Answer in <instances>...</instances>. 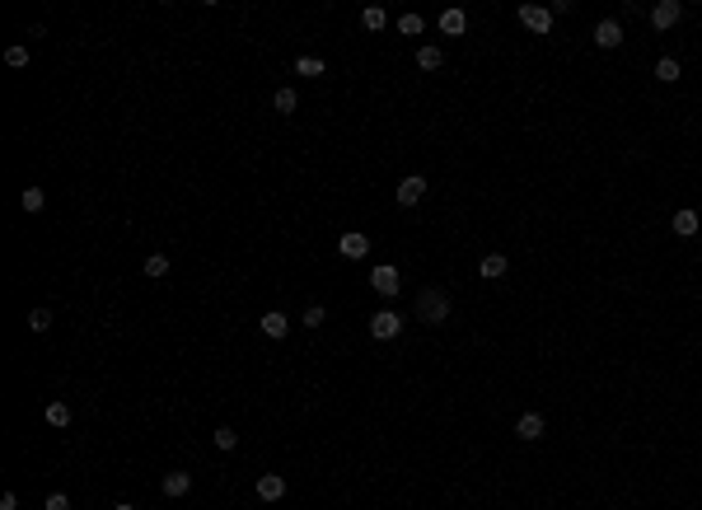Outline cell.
Instances as JSON below:
<instances>
[{"mask_svg":"<svg viewBox=\"0 0 702 510\" xmlns=\"http://www.w3.org/2000/svg\"><path fill=\"white\" fill-rule=\"evenodd\" d=\"M450 295L440 291V286H426V291H417V319L421 323H445L450 319Z\"/></svg>","mask_w":702,"mask_h":510,"instance_id":"obj_1","label":"cell"},{"mask_svg":"<svg viewBox=\"0 0 702 510\" xmlns=\"http://www.w3.org/2000/svg\"><path fill=\"white\" fill-rule=\"evenodd\" d=\"M370 286L384 295V300H393V295L403 291V272H398V267H389V263H379V267L370 272Z\"/></svg>","mask_w":702,"mask_h":510,"instance_id":"obj_2","label":"cell"},{"mask_svg":"<svg viewBox=\"0 0 702 510\" xmlns=\"http://www.w3.org/2000/svg\"><path fill=\"white\" fill-rule=\"evenodd\" d=\"M515 19H520L529 33H539V38H543V33H553V10H543V5H520V10H515Z\"/></svg>","mask_w":702,"mask_h":510,"instance_id":"obj_3","label":"cell"},{"mask_svg":"<svg viewBox=\"0 0 702 510\" xmlns=\"http://www.w3.org/2000/svg\"><path fill=\"white\" fill-rule=\"evenodd\" d=\"M398 333H403V314H393V309H379V314L370 319V337H374V342H393Z\"/></svg>","mask_w":702,"mask_h":510,"instance_id":"obj_4","label":"cell"},{"mask_svg":"<svg viewBox=\"0 0 702 510\" xmlns=\"http://www.w3.org/2000/svg\"><path fill=\"white\" fill-rule=\"evenodd\" d=\"M679 19H684V5H679V0H660V5H651V29L655 33L674 29Z\"/></svg>","mask_w":702,"mask_h":510,"instance_id":"obj_5","label":"cell"},{"mask_svg":"<svg viewBox=\"0 0 702 510\" xmlns=\"http://www.w3.org/2000/svg\"><path fill=\"white\" fill-rule=\"evenodd\" d=\"M393 197H398V206H417V201L426 197V178H421V173H403Z\"/></svg>","mask_w":702,"mask_h":510,"instance_id":"obj_6","label":"cell"},{"mask_svg":"<svg viewBox=\"0 0 702 510\" xmlns=\"http://www.w3.org/2000/svg\"><path fill=\"white\" fill-rule=\"evenodd\" d=\"M337 253H342L346 263H360V258L370 253V239H365L360 230H351V234H342V239H337Z\"/></svg>","mask_w":702,"mask_h":510,"instance_id":"obj_7","label":"cell"},{"mask_svg":"<svg viewBox=\"0 0 702 510\" xmlns=\"http://www.w3.org/2000/svg\"><path fill=\"white\" fill-rule=\"evenodd\" d=\"M253 492H258V501H267V506H272V501H281V496H286V478H281V473H263V478L253 482Z\"/></svg>","mask_w":702,"mask_h":510,"instance_id":"obj_8","label":"cell"},{"mask_svg":"<svg viewBox=\"0 0 702 510\" xmlns=\"http://www.w3.org/2000/svg\"><path fill=\"white\" fill-rule=\"evenodd\" d=\"M594 43L604 47V52H608V47H618V43H623V24H618V19H599V24H594Z\"/></svg>","mask_w":702,"mask_h":510,"instance_id":"obj_9","label":"cell"},{"mask_svg":"<svg viewBox=\"0 0 702 510\" xmlns=\"http://www.w3.org/2000/svg\"><path fill=\"white\" fill-rule=\"evenodd\" d=\"M548 431V421H543V412H525V417L515 421V435L520 440H539V435Z\"/></svg>","mask_w":702,"mask_h":510,"instance_id":"obj_10","label":"cell"},{"mask_svg":"<svg viewBox=\"0 0 702 510\" xmlns=\"http://www.w3.org/2000/svg\"><path fill=\"white\" fill-rule=\"evenodd\" d=\"M159 492H164V496H173V501H178V496H187V492H192V473H183V468H178V473H164Z\"/></svg>","mask_w":702,"mask_h":510,"instance_id":"obj_11","label":"cell"},{"mask_svg":"<svg viewBox=\"0 0 702 510\" xmlns=\"http://www.w3.org/2000/svg\"><path fill=\"white\" fill-rule=\"evenodd\" d=\"M258 328H263V333H267V337H286V333H291V319H286V314H281V309H267L263 314V319H258Z\"/></svg>","mask_w":702,"mask_h":510,"instance_id":"obj_12","label":"cell"},{"mask_svg":"<svg viewBox=\"0 0 702 510\" xmlns=\"http://www.w3.org/2000/svg\"><path fill=\"white\" fill-rule=\"evenodd\" d=\"M506 267H511V263H506V253H487L483 263H478V277H483V281H501V277H506Z\"/></svg>","mask_w":702,"mask_h":510,"instance_id":"obj_13","label":"cell"},{"mask_svg":"<svg viewBox=\"0 0 702 510\" xmlns=\"http://www.w3.org/2000/svg\"><path fill=\"white\" fill-rule=\"evenodd\" d=\"M698 230H702V216H698V211H674V234H679V239H693Z\"/></svg>","mask_w":702,"mask_h":510,"instance_id":"obj_14","label":"cell"},{"mask_svg":"<svg viewBox=\"0 0 702 510\" xmlns=\"http://www.w3.org/2000/svg\"><path fill=\"white\" fill-rule=\"evenodd\" d=\"M464 29H468L464 10H445V15H440V33H445V38H459Z\"/></svg>","mask_w":702,"mask_h":510,"instance_id":"obj_15","label":"cell"},{"mask_svg":"<svg viewBox=\"0 0 702 510\" xmlns=\"http://www.w3.org/2000/svg\"><path fill=\"white\" fill-rule=\"evenodd\" d=\"M679 75H684V66L674 61V57H660V61H655V80H660V85H674Z\"/></svg>","mask_w":702,"mask_h":510,"instance_id":"obj_16","label":"cell"},{"mask_svg":"<svg viewBox=\"0 0 702 510\" xmlns=\"http://www.w3.org/2000/svg\"><path fill=\"white\" fill-rule=\"evenodd\" d=\"M272 108H277L281 117H291V112L300 108V94L295 89H277V94H272Z\"/></svg>","mask_w":702,"mask_h":510,"instance_id":"obj_17","label":"cell"},{"mask_svg":"<svg viewBox=\"0 0 702 510\" xmlns=\"http://www.w3.org/2000/svg\"><path fill=\"white\" fill-rule=\"evenodd\" d=\"M19 206H24L29 216H38V211L47 206V192H43V187H24V197H19Z\"/></svg>","mask_w":702,"mask_h":510,"instance_id":"obj_18","label":"cell"},{"mask_svg":"<svg viewBox=\"0 0 702 510\" xmlns=\"http://www.w3.org/2000/svg\"><path fill=\"white\" fill-rule=\"evenodd\" d=\"M145 277H150V281L169 277V253H150V258H145Z\"/></svg>","mask_w":702,"mask_h":510,"instance_id":"obj_19","label":"cell"},{"mask_svg":"<svg viewBox=\"0 0 702 510\" xmlns=\"http://www.w3.org/2000/svg\"><path fill=\"white\" fill-rule=\"evenodd\" d=\"M360 24H365V33H379L389 19H384V10H379V5H365V10H360Z\"/></svg>","mask_w":702,"mask_h":510,"instance_id":"obj_20","label":"cell"},{"mask_svg":"<svg viewBox=\"0 0 702 510\" xmlns=\"http://www.w3.org/2000/svg\"><path fill=\"white\" fill-rule=\"evenodd\" d=\"M417 66H421V71H440V66H445V52H440V47H421Z\"/></svg>","mask_w":702,"mask_h":510,"instance_id":"obj_21","label":"cell"},{"mask_svg":"<svg viewBox=\"0 0 702 510\" xmlns=\"http://www.w3.org/2000/svg\"><path fill=\"white\" fill-rule=\"evenodd\" d=\"M47 426H71V402H47Z\"/></svg>","mask_w":702,"mask_h":510,"instance_id":"obj_22","label":"cell"},{"mask_svg":"<svg viewBox=\"0 0 702 510\" xmlns=\"http://www.w3.org/2000/svg\"><path fill=\"white\" fill-rule=\"evenodd\" d=\"M393 29L403 33V38H421V29H426V19H421V15H403L398 24H393Z\"/></svg>","mask_w":702,"mask_h":510,"instance_id":"obj_23","label":"cell"},{"mask_svg":"<svg viewBox=\"0 0 702 510\" xmlns=\"http://www.w3.org/2000/svg\"><path fill=\"white\" fill-rule=\"evenodd\" d=\"M295 71H300L305 80H319V75L328 71V61H319V57H300V61H295Z\"/></svg>","mask_w":702,"mask_h":510,"instance_id":"obj_24","label":"cell"},{"mask_svg":"<svg viewBox=\"0 0 702 510\" xmlns=\"http://www.w3.org/2000/svg\"><path fill=\"white\" fill-rule=\"evenodd\" d=\"M216 449H225V454L239 449V431H234V426H216Z\"/></svg>","mask_w":702,"mask_h":510,"instance_id":"obj_25","label":"cell"},{"mask_svg":"<svg viewBox=\"0 0 702 510\" xmlns=\"http://www.w3.org/2000/svg\"><path fill=\"white\" fill-rule=\"evenodd\" d=\"M5 66H10V71H24V66H29V47H10V52H5Z\"/></svg>","mask_w":702,"mask_h":510,"instance_id":"obj_26","label":"cell"},{"mask_svg":"<svg viewBox=\"0 0 702 510\" xmlns=\"http://www.w3.org/2000/svg\"><path fill=\"white\" fill-rule=\"evenodd\" d=\"M47 328H52V314H47V309H33V314H29V333H47Z\"/></svg>","mask_w":702,"mask_h":510,"instance_id":"obj_27","label":"cell"},{"mask_svg":"<svg viewBox=\"0 0 702 510\" xmlns=\"http://www.w3.org/2000/svg\"><path fill=\"white\" fill-rule=\"evenodd\" d=\"M323 319H328L323 305H309V309H305V328H323Z\"/></svg>","mask_w":702,"mask_h":510,"instance_id":"obj_28","label":"cell"},{"mask_svg":"<svg viewBox=\"0 0 702 510\" xmlns=\"http://www.w3.org/2000/svg\"><path fill=\"white\" fill-rule=\"evenodd\" d=\"M47 510H71V501H66L61 492H52V496H47Z\"/></svg>","mask_w":702,"mask_h":510,"instance_id":"obj_29","label":"cell"},{"mask_svg":"<svg viewBox=\"0 0 702 510\" xmlns=\"http://www.w3.org/2000/svg\"><path fill=\"white\" fill-rule=\"evenodd\" d=\"M0 510H19V496H15V492H5V496H0Z\"/></svg>","mask_w":702,"mask_h":510,"instance_id":"obj_30","label":"cell"},{"mask_svg":"<svg viewBox=\"0 0 702 510\" xmlns=\"http://www.w3.org/2000/svg\"><path fill=\"white\" fill-rule=\"evenodd\" d=\"M112 510H136V506H131V501H122V506H112Z\"/></svg>","mask_w":702,"mask_h":510,"instance_id":"obj_31","label":"cell"}]
</instances>
